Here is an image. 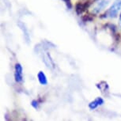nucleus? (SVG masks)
Masks as SVG:
<instances>
[{
	"label": "nucleus",
	"mask_w": 121,
	"mask_h": 121,
	"mask_svg": "<svg viewBox=\"0 0 121 121\" xmlns=\"http://www.w3.org/2000/svg\"><path fill=\"white\" fill-rule=\"evenodd\" d=\"M37 78L38 81L40 82V85L42 86H46L48 84V79H47V76L45 75V74L43 71H39L37 74Z\"/></svg>",
	"instance_id": "9"
},
{
	"label": "nucleus",
	"mask_w": 121,
	"mask_h": 121,
	"mask_svg": "<svg viewBox=\"0 0 121 121\" xmlns=\"http://www.w3.org/2000/svg\"><path fill=\"white\" fill-rule=\"evenodd\" d=\"M31 105H32V107H33V108L38 109V108H39V102L36 100H32V102H31Z\"/></svg>",
	"instance_id": "11"
},
{
	"label": "nucleus",
	"mask_w": 121,
	"mask_h": 121,
	"mask_svg": "<svg viewBox=\"0 0 121 121\" xmlns=\"http://www.w3.org/2000/svg\"><path fill=\"white\" fill-rule=\"evenodd\" d=\"M108 3V0H99L97 3V4L95 5L94 8H93V13H94V14L99 13L100 11L103 10L106 7Z\"/></svg>",
	"instance_id": "5"
},
{
	"label": "nucleus",
	"mask_w": 121,
	"mask_h": 121,
	"mask_svg": "<svg viewBox=\"0 0 121 121\" xmlns=\"http://www.w3.org/2000/svg\"><path fill=\"white\" fill-rule=\"evenodd\" d=\"M93 3V0H87V1L84 2V3H78L75 6V11L78 14H82L83 12L87 10L90 7V5Z\"/></svg>",
	"instance_id": "2"
},
{
	"label": "nucleus",
	"mask_w": 121,
	"mask_h": 121,
	"mask_svg": "<svg viewBox=\"0 0 121 121\" xmlns=\"http://www.w3.org/2000/svg\"><path fill=\"white\" fill-rule=\"evenodd\" d=\"M121 9V0H116L115 2L112 3L108 10L106 11L104 16H102L103 17H110L114 18L116 17L118 15L119 11Z\"/></svg>",
	"instance_id": "1"
},
{
	"label": "nucleus",
	"mask_w": 121,
	"mask_h": 121,
	"mask_svg": "<svg viewBox=\"0 0 121 121\" xmlns=\"http://www.w3.org/2000/svg\"><path fill=\"white\" fill-rule=\"evenodd\" d=\"M43 61L45 63V65L48 68H50V69H54L55 68V63L49 53L45 52L44 54V56H43Z\"/></svg>",
	"instance_id": "6"
},
{
	"label": "nucleus",
	"mask_w": 121,
	"mask_h": 121,
	"mask_svg": "<svg viewBox=\"0 0 121 121\" xmlns=\"http://www.w3.org/2000/svg\"><path fill=\"white\" fill-rule=\"evenodd\" d=\"M82 20L84 22H91L93 20V17H92V15L90 14H86L82 17Z\"/></svg>",
	"instance_id": "10"
},
{
	"label": "nucleus",
	"mask_w": 121,
	"mask_h": 121,
	"mask_svg": "<svg viewBox=\"0 0 121 121\" xmlns=\"http://www.w3.org/2000/svg\"><path fill=\"white\" fill-rule=\"evenodd\" d=\"M17 26L20 28V29L22 31V33H23L24 39H25V40H26V42L27 44H29V41H30V35H29V32L28 28H27L26 26V25L21 21H18Z\"/></svg>",
	"instance_id": "4"
},
{
	"label": "nucleus",
	"mask_w": 121,
	"mask_h": 121,
	"mask_svg": "<svg viewBox=\"0 0 121 121\" xmlns=\"http://www.w3.org/2000/svg\"><path fill=\"white\" fill-rule=\"evenodd\" d=\"M120 26H121V13L120 14Z\"/></svg>",
	"instance_id": "13"
},
{
	"label": "nucleus",
	"mask_w": 121,
	"mask_h": 121,
	"mask_svg": "<svg viewBox=\"0 0 121 121\" xmlns=\"http://www.w3.org/2000/svg\"><path fill=\"white\" fill-rule=\"evenodd\" d=\"M104 99L102 97H98L97 98H95L94 100H92V101L90 102V104H89V108L91 110H94V109L97 108L98 107L102 105V104H104Z\"/></svg>",
	"instance_id": "7"
},
{
	"label": "nucleus",
	"mask_w": 121,
	"mask_h": 121,
	"mask_svg": "<svg viewBox=\"0 0 121 121\" xmlns=\"http://www.w3.org/2000/svg\"><path fill=\"white\" fill-rule=\"evenodd\" d=\"M63 1L65 3V4H66V6H67V9L70 10V9L72 8V4H71V2H70V0H63Z\"/></svg>",
	"instance_id": "12"
},
{
	"label": "nucleus",
	"mask_w": 121,
	"mask_h": 121,
	"mask_svg": "<svg viewBox=\"0 0 121 121\" xmlns=\"http://www.w3.org/2000/svg\"><path fill=\"white\" fill-rule=\"evenodd\" d=\"M97 87L101 91L104 95H108L107 93L109 92V86L106 82H100L99 84H97Z\"/></svg>",
	"instance_id": "8"
},
{
	"label": "nucleus",
	"mask_w": 121,
	"mask_h": 121,
	"mask_svg": "<svg viewBox=\"0 0 121 121\" xmlns=\"http://www.w3.org/2000/svg\"><path fill=\"white\" fill-rule=\"evenodd\" d=\"M14 79L17 83H21L23 81V68L18 63H16L14 67Z\"/></svg>",
	"instance_id": "3"
}]
</instances>
